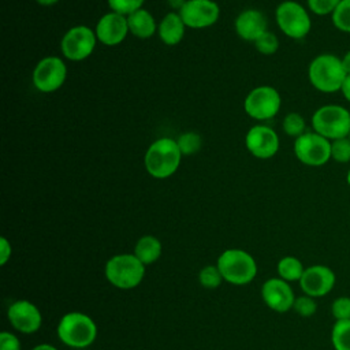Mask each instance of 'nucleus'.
<instances>
[{
    "label": "nucleus",
    "instance_id": "obj_1",
    "mask_svg": "<svg viewBox=\"0 0 350 350\" xmlns=\"http://www.w3.org/2000/svg\"><path fill=\"white\" fill-rule=\"evenodd\" d=\"M347 77L342 57L334 53H320L313 57L308 67V79L310 85L321 93L340 92Z\"/></svg>",
    "mask_w": 350,
    "mask_h": 350
},
{
    "label": "nucleus",
    "instance_id": "obj_2",
    "mask_svg": "<svg viewBox=\"0 0 350 350\" xmlns=\"http://www.w3.org/2000/svg\"><path fill=\"white\" fill-rule=\"evenodd\" d=\"M59 340L71 349H86L94 343L98 328L96 321L83 312L64 313L56 328Z\"/></svg>",
    "mask_w": 350,
    "mask_h": 350
},
{
    "label": "nucleus",
    "instance_id": "obj_3",
    "mask_svg": "<svg viewBox=\"0 0 350 350\" xmlns=\"http://www.w3.org/2000/svg\"><path fill=\"white\" fill-rule=\"evenodd\" d=\"M182 156L183 154L176 139L163 137L149 145L144 164L150 176L156 179H165L176 172Z\"/></svg>",
    "mask_w": 350,
    "mask_h": 350
},
{
    "label": "nucleus",
    "instance_id": "obj_4",
    "mask_svg": "<svg viewBox=\"0 0 350 350\" xmlns=\"http://www.w3.org/2000/svg\"><path fill=\"white\" fill-rule=\"evenodd\" d=\"M145 265L133 253L112 256L104 265V276L109 284L120 290H131L141 284Z\"/></svg>",
    "mask_w": 350,
    "mask_h": 350
},
{
    "label": "nucleus",
    "instance_id": "obj_5",
    "mask_svg": "<svg viewBox=\"0 0 350 350\" xmlns=\"http://www.w3.org/2000/svg\"><path fill=\"white\" fill-rule=\"evenodd\" d=\"M216 265L224 282L234 286H245L257 275V262L254 257L243 249L231 247L221 252Z\"/></svg>",
    "mask_w": 350,
    "mask_h": 350
},
{
    "label": "nucleus",
    "instance_id": "obj_6",
    "mask_svg": "<svg viewBox=\"0 0 350 350\" xmlns=\"http://www.w3.org/2000/svg\"><path fill=\"white\" fill-rule=\"evenodd\" d=\"M312 129L329 141L349 137L350 111L340 104L321 105L312 115Z\"/></svg>",
    "mask_w": 350,
    "mask_h": 350
},
{
    "label": "nucleus",
    "instance_id": "obj_7",
    "mask_svg": "<svg viewBox=\"0 0 350 350\" xmlns=\"http://www.w3.org/2000/svg\"><path fill=\"white\" fill-rule=\"evenodd\" d=\"M275 19L282 33L293 40L306 37L312 29L309 11L294 0L282 1L275 10Z\"/></svg>",
    "mask_w": 350,
    "mask_h": 350
},
{
    "label": "nucleus",
    "instance_id": "obj_8",
    "mask_svg": "<svg viewBox=\"0 0 350 350\" xmlns=\"http://www.w3.org/2000/svg\"><path fill=\"white\" fill-rule=\"evenodd\" d=\"M294 154L305 165L321 167L331 160V141L313 130L306 131L294 139Z\"/></svg>",
    "mask_w": 350,
    "mask_h": 350
},
{
    "label": "nucleus",
    "instance_id": "obj_9",
    "mask_svg": "<svg viewBox=\"0 0 350 350\" xmlns=\"http://www.w3.org/2000/svg\"><path fill=\"white\" fill-rule=\"evenodd\" d=\"M282 97L279 92L268 85L252 89L245 97V112L256 120L272 119L280 109Z\"/></svg>",
    "mask_w": 350,
    "mask_h": 350
},
{
    "label": "nucleus",
    "instance_id": "obj_10",
    "mask_svg": "<svg viewBox=\"0 0 350 350\" xmlns=\"http://www.w3.org/2000/svg\"><path fill=\"white\" fill-rule=\"evenodd\" d=\"M96 42L97 37L94 30L88 26L78 25L66 31L60 42V49L67 60L81 62L92 55Z\"/></svg>",
    "mask_w": 350,
    "mask_h": 350
},
{
    "label": "nucleus",
    "instance_id": "obj_11",
    "mask_svg": "<svg viewBox=\"0 0 350 350\" xmlns=\"http://www.w3.org/2000/svg\"><path fill=\"white\" fill-rule=\"evenodd\" d=\"M67 78L66 63L57 56L41 59L33 71V85L42 93L57 90Z\"/></svg>",
    "mask_w": 350,
    "mask_h": 350
},
{
    "label": "nucleus",
    "instance_id": "obj_12",
    "mask_svg": "<svg viewBox=\"0 0 350 350\" xmlns=\"http://www.w3.org/2000/svg\"><path fill=\"white\" fill-rule=\"evenodd\" d=\"M7 319L11 327L21 334H34L42 325V314L36 304L29 299H16L7 308Z\"/></svg>",
    "mask_w": 350,
    "mask_h": 350
},
{
    "label": "nucleus",
    "instance_id": "obj_13",
    "mask_svg": "<svg viewBox=\"0 0 350 350\" xmlns=\"http://www.w3.org/2000/svg\"><path fill=\"white\" fill-rule=\"evenodd\" d=\"M179 15L186 27L205 29L217 22L220 8L213 0H187L179 10Z\"/></svg>",
    "mask_w": 350,
    "mask_h": 350
},
{
    "label": "nucleus",
    "instance_id": "obj_14",
    "mask_svg": "<svg viewBox=\"0 0 350 350\" xmlns=\"http://www.w3.org/2000/svg\"><path fill=\"white\" fill-rule=\"evenodd\" d=\"M335 282V272L329 267L323 264H314L305 268V272L298 283L304 294L313 298H320L331 293Z\"/></svg>",
    "mask_w": 350,
    "mask_h": 350
},
{
    "label": "nucleus",
    "instance_id": "obj_15",
    "mask_svg": "<svg viewBox=\"0 0 350 350\" xmlns=\"http://www.w3.org/2000/svg\"><path fill=\"white\" fill-rule=\"evenodd\" d=\"M246 149L257 159H271L279 150V137L269 126L256 124L246 133Z\"/></svg>",
    "mask_w": 350,
    "mask_h": 350
},
{
    "label": "nucleus",
    "instance_id": "obj_16",
    "mask_svg": "<svg viewBox=\"0 0 350 350\" xmlns=\"http://www.w3.org/2000/svg\"><path fill=\"white\" fill-rule=\"evenodd\" d=\"M261 298L264 304L273 312L284 313L293 309L295 294L288 282L278 278H269L261 287Z\"/></svg>",
    "mask_w": 350,
    "mask_h": 350
},
{
    "label": "nucleus",
    "instance_id": "obj_17",
    "mask_svg": "<svg viewBox=\"0 0 350 350\" xmlns=\"http://www.w3.org/2000/svg\"><path fill=\"white\" fill-rule=\"evenodd\" d=\"M94 33L97 41H100L101 44L108 46L118 45L126 38L129 33L127 16L113 11L107 12L98 19Z\"/></svg>",
    "mask_w": 350,
    "mask_h": 350
},
{
    "label": "nucleus",
    "instance_id": "obj_18",
    "mask_svg": "<svg viewBox=\"0 0 350 350\" xmlns=\"http://www.w3.org/2000/svg\"><path fill=\"white\" fill-rule=\"evenodd\" d=\"M234 26L238 37L245 41L254 42L268 30V19L264 12L249 8L237 16Z\"/></svg>",
    "mask_w": 350,
    "mask_h": 350
},
{
    "label": "nucleus",
    "instance_id": "obj_19",
    "mask_svg": "<svg viewBox=\"0 0 350 350\" xmlns=\"http://www.w3.org/2000/svg\"><path fill=\"white\" fill-rule=\"evenodd\" d=\"M186 25L179 12H168L159 23L157 33L165 45H176L185 36Z\"/></svg>",
    "mask_w": 350,
    "mask_h": 350
},
{
    "label": "nucleus",
    "instance_id": "obj_20",
    "mask_svg": "<svg viewBox=\"0 0 350 350\" xmlns=\"http://www.w3.org/2000/svg\"><path fill=\"white\" fill-rule=\"evenodd\" d=\"M127 25H129V31L134 37L142 38V40L150 38L157 30V25L153 15L144 8H139L133 14L127 15Z\"/></svg>",
    "mask_w": 350,
    "mask_h": 350
},
{
    "label": "nucleus",
    "instance_id": "obj_21",
    "mask_svg": "<svg viewBox=\"0 0 350 350\" xmlns=\"http://www.w3.org/2000/svg\"><path fill=\"white\" fill-rule=\"evenodd\" d=\"M163 253V245L160 239L154 235H144L141 237L134 246L133 254L145 265H150L156 262Z\"/></svg>",
    "mask_w": 350,
    "mask_h": 350
},
{
    "label": "nucleus",
    "instance_id": "obj_22",
    "mask_svg": "<svg viewBox=\"0 0 350 350\" xmlns=\"http://www.w3.org/2000/svg\"><path fill=\"white\" fill-rule=\"evenodd\" d=\"M276 272L280 279H283L288 283L299 282L305 272V267L299 258H297L294 256H286L278 261Z\"/></svg>",
    "mask_w": 350,
    "mask_h": 350
},
{
    "label": "nucleus",
    "instance_id": "obj_23",
    "mask_svg": "<svg viewBox=\"0 0 350 350\" xmlns=\"http://www.w3.org/2000/svg\"><path fill=\"white\" fill-rule=\"evenodd\" d=\"M331 343L335 350H350V320L335 321L331 329Z\"/></svg>",
    "mask_w": 350,
    "mask_h": 350
},
{
    "label": "nucleus",
    "instance_id": "obj_24",
    "mask_svg": "<svg viewBox=\"0 0 350 350\" xmlns=\"http://www.w3.org/2000/svg\"><path fill=\"white\" fill-rule=\"evenodd\" d=\"M282 129H283L284 134H287L288 137H293L295 139L299 135H302L304 133H306V123L301 113L288 112L282 122Z\"/></svg>",
    "mask_w": 350,
    "mask_h": 350
},
{
    "label": "nucleus",
    "instance_id": "obj_25",
    "mask_svg": "<svg viewBox=\"0 0 350 350\" xmlns=\"http://www.w3.org/2000/svg\"><path fill=\"white\" fill-rule=\"evenodd\" d=\"M198 282L206 290L217 288L224 282L217 265H205L198 272Z\"/></svg>",
    "mask_w": 350,
    "mask_h": 350
},
{
    "label": "nucleus",
    "instance_id": "obj_26",
    "mask_svg": "<svg viewBox=\"0 0 350 350\" xmlns=\"http://www.w3.org/2000/svg\"><path fill=\"white\" fill-rule=\"evenodd\" d=\"M334 27L342 33L350 34V0H342L331 15Z\"/></svg>",
    "mask_w": 350,
    "mask_h": 350
},
{
    "label": "nucleus",
    "instance_id": "obj_27",
    "mask_svg": "<svg viewBox=\"0 0 350 350\" xmlns=\"http://www.w3.org/2000/svg\"><path fill=\"white\" fill-rule=\"evenodd\" d=\"M331 160L339 164L350 163V138L349 137L331 141Z\"/></svg>",
    "mask_w": 350,
    "mask_h": 350
},
{
    "label": "nucleus",
    "instance_id": "obj_28",
    "mask_svg": "<svg viewBox=\"0 0 350 350\" xmlns=\"http://www.w3.org/2000/svg\"><path fill=\"white\" fill-rule=\"evenodd\" d=\"M178 142V146L182 152V154H193L196 152L200 150L201 148V137L197 134V133H193V131H187V133H183L178 137L176 139Z\"/></svg>",
    "mask_w": 350,
    "mask_h": 350
},
{
    "label": "nucleus",
    "instance_id": "obj_29",
    "mask_svg": "<svg viewBox=\"0 0 350 350\" xmlns=\"http://www.w3.org/2000/svg\"><path fill=\"white\" fill-rule=\"evenodd\" d=\"M293 310L301 317H312L317 310L316 298H313L310 295H306V294L295 297Z\"/></svg>",
    "mask_w": 350,
    "mask_h": 350
},
{
    "label": "nucleus",
    "instance_id": "obj_30",
    "mask_svg": "<svg viewBox=\"0 0 350 350\" xmlns=\"http://www.w3.org/2000/svg\"><path fill=\"white\" fill-rule=\"evenodd\" d=\"M253 44L256 49L262 55H273L279 49V40L269 30H267L261 37H258Z\"/></svg>",
    "mask_w": 350,
    "mask_h": 350
},
{
    "label": "nucleus",
    "instance_id": "obj_31",
    "mask_svg": "<svg viewBox=\"0 0 350 350\" xmlns=\"http://www.w3.org/2000/svg\"><path fill=\"white\" fill-rule=\"evenodd\" d=\"M340 1L342 0H306V5H308V10L314 15L331 16Z\"/></svg>",
    "mask_w": 350,
    "mask_h": 350
},
{
    "label": "nucleus",
    "instance_id": "obj_32",
    "mask_svg": "<svg viewBox=\"0 0 350 350\" xmlns=\"http://www.w3.org/2000/svg\"><path fill=\"white\" fill-rule=\"evenodd\" d=\"M109 8L113 12L122 14L124 16L133 14L134 11L142 8V4L145 0H107Z\"/></svg>",
    "mask_w": 350,
    "mask_h": 350
},
{
    "label": "nucleus",
    "instance_id": "obj_33",
    "mask_svg": "<svg viewBox=\"0 0 350 350\" xmlns=\"http://www.w3.org/2000/svg\"><path fill=\"white\" fill-rule=\"evenodd\" d=\"M331 313L336 321L350 320V297L342 295L335 298L331 305Z\"/></svg>",
    "mask_w": 350,
    "mask_h": 350
},
{
    "label": "nucleus",
    "instance_id": "obj_34",
    "mask_svg": "<svg viewBox=\"0 0 350 350\" xmlns=\"http://www.w3.org/2000/svg\"><path fill=\"white\" fill-rule=\"evenodd\" d=\"M0 350H22V343L15 334L3 331L0 334Z\"/></svg>",
    "mask_w": 350,
    "mask_h": 350
},
{
    "label": "nucleus",
    "instance_id": "obj_35",
    "mask_svg": "<svg viewBox=\"0 0 350 350\" xmlns=\"http://www.w3.org/2000/svg\"><path fill=\"white\" fill-rule=\"evenodd\" d=\"M12 254V246L5 237L0 238V265H5Z\"/></svg>",
    "mask_w": 350,
    "mask_h": 350
},
{
    "label": "nucleus",
    "instance_id": "obj_36",
    "mask_svg": "<svg viewBox=\"0 0 350 350\" xmlns=\"http://www.w3.org/2000/svg\"><path fill=\"white\" fill-rule=\"evenodd\" d=\"M340 93H342V96L345 97V100H346L347 103H350V75L346 77V79H345V82H343V85H342Z\"/></svg>",
    "mask_w": 350,
    "mask_h": 350
},
{
    "label": "nucleus",
    "instance_id": "obj_37",
    "mask_svg": "<svg viewBox=\"0 0 350 350\" xmlns=\"http://www.w3.org/2000/svg\"><path fill=\"white\" fill-rule=\"evenodd\" d=\"M342 63H343V67H345L347 75H350V49L342 56Z\"/></svg>",
    "mask_w": 350,
    "mask_h": 350
},
{
    "label": "nucleus",
    "instance_id": "obj_38",
    "mask_svg": "<svg viewBox=\"0 0 350 350\" xmlns=\"http://www.w3.org/2000/svg\"><path fill=\"white\" fill-rule=\"evenodd\" d=\"M30 350H57V349L53 345H51V343H40V345L34 346Z\"/></svg>",
    "mask_w": 350,
    "mask_h": 350
},
{
    "label": "nucleus",
    "instance_id": "obj_39",
    "mask_svg": "<svg viewBox=\"0 0 350 350\" xmlns=\"http://www.w3.org/2000/svg\"><path fill=\"white\" fill-rule=\"evenodd\" d=\"M168 4L172 7V8H176V10H180L183 7V4L187 1V0H167Z\"/></svg>",
    "mask_w": 350,
    "mask_h": 350
},
{
    "label": "nucleus",
    "instance_id": "obj_40",
    "mask_svg": "<svg viewBox=\"0 0 350 350\" xmlns=\"http://www.w3.org/2000/svg\"><path fill=\"white\" fill-rule=\"evenodd\" d=\"M40 5H53V4H56L59 0H36Z\"/></svg>",
    "mask_w": 350,
    "mask_h": 350
},
{
    "label": "nucleus",
    "instance_id": "obj_41",
    "mask_svg": "<svg viewBox=\"0 0 350 350\" xmlns=\"http://www.w3.org/2000/svg\"><path fill=\"white\" fill-rule=\"evenodd\" d=\"M346 182H347V185H349V187H350V168H349V171H347V174H346Z\"/></svg>",
    "mask_w": 350,
    "mask_h": 350
},
{
    "label": "nucleus",
    "instance_id": "obj_42",
    "mask_svg": "<svg viewBox=\"0 0 350 350\" xmlns=\"http://www.w3.org/2000/svg\"><path fill=\"white\" fill-rule=\"evenodd\" d=\"M349 138H350V134H349Z\"/></svg>",
    "mask_w": 350,
    "mask_h": 350
}]
</instances>
